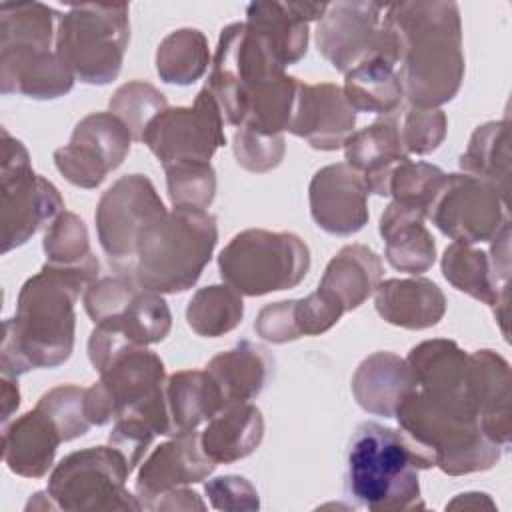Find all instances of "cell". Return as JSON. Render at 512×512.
<instances>
[{"label":"cell","mask_w":512,"mask_h":512,"mask_svg":"<svg viewBox=\"0 0 512 512\" xmlns=\"http://www.w3.org/2000/svg\"><path fill=\"white\" fill-rule=\"evenodd\" d=\"M382 274V260L372 248L348 244L326 264L318 288L350 312L374 294Z\"/></svg>","instance_id":"836d02e7"},{"label":"cell","mask_w":512,"mask_h":512,"mask_svg":"<svg viewBox=\"0 0 512 512\" xmlns=\"http://www.w3.org/2000/svg\"><path fill=\"white\" fill-rule=\"evenodd\" d=\"M404 152L426 156L434 152L446 138L448 120L440 108H418L402 104L392 112Z\"/></svg>","instance_id":"ee69618b"},{"label":"cell","mask_w":512,"mask_h":512,"mask_svg":"<svg viewBox=\"0 0 512 512\" xmlns=\"http://www.w3.org/2000/svg\"><path fill=\"white\" fill-rule=\"evenodd\" d=\"M36 406H40L58 424L66 442L84 436L92 426L86 416V388L60 384L44 392Z\"/></svg>","instance_id":"bcb514c9"},{"label":"cell","mask_w":512,"mask_h":512,"mask_svg":"<svg viewBox=\"0 0 512 512\" xmlns=\"http://www.w3.org/2000/svg\"><path fill=\"white\" fill-rule=\"evenodd\" d=\"M326 8V2H252L246 8V24L286 68L306 56L308 24L320 20Z\"/></svg>","instance_id":"7402d4cb"},{"label":"cell","mask_w":512,"mask_h":512,"mask_svg":"<svg viewBox=\"0 0 512 512\" xmlns=\"http://www.w3.org/2000/svg\"><path fill=\"white\" fill-rule=\"evenodd\" d=\"M96 278L98 274L88 270L46 262L22 284L16 312L4 320L2 374L18 378L36 368H56L70 358L76 330L74 304Z\"/></svg>","instance_id":"6da1fadb"},{"label":"cell","mask_w":512,"mask_h":512,"mask_svg":"<svg viewBox=\"0 0 512 512\" xmlns=\"http://www.w3.org/2000/svg\"><path fill=\"white\" fill-rule=\"evenodd\" d=\"M148 510H206V504L194 490L182 486L158 496Z\"/></svg>","instance_id":"816d5d0a"},{"label":"cell","mask_w":512,"mask_h":512,"mask_svg":"<svg viewBox=\"0 0 512 512\" xmlns=\"http://www.w3.org/2000/svg\"><path fill=\"white\" fill-rule=\"evenodd\" d=\"M108 106H110V112L116 114L126 124L132 138L140 142L146 126L164 108H168V100L156 86L144 80H132L122 84L112 94Z\"/></svg>","instance_id":"7bdbcfd3"},{"label":"cell","mask_w":512,"mask_h":512,"mask_svg":"<svg viewBox=\"0 0 512 512\" xmlns=\"http://www.w3.org/2000/svg\"><path fill=\"white\" fill-rule=\"evenodd\" d=\"M164 212V202L144 174H126L100 196L94 214L96 232L118 274L132 276L138 236L146 224Z\"/></svg>","instance_id":"4fadbf2b"},{"label":"cell","mask_w":512,"mask_h":512,"mask_svg":"<svg viewBox=\"0 0 512 512\" xmlns=\"http://www.w3.org/2000/svg\"><path fill=\"white\" fill-rule=\"evenodd\" d=\"M384 20L398 36V74L408 104L418 108H438L450 102L464 80L458 4H390L384 6Z\"/></svg>","instance_id":"7a4b0ae2"},{"label":"cell","mask_w":512,"mask_h":512,"mask_svg":"<svg viewBox=\"0 0 512 512\" xmlns=\"http://www.w3.org/2000/svg\"><path fill=\"white\" fill-rule=\"evenodd\" d=\"M216 464L204 454L200 434L186 432L170 436L168 442L156 446L152 454L140 464L136 476V498L144 510L150 504L176 488L202 482L214 472Z\"/></svg>","instance_id":"ffe728a7"},{"label":"cell","mask_w":512,"mask_h":512,"mask_svg":"<svg viewBox=\"0 0 512 512\" xmlns=\"http://www.w3.org/2000/svg\"><path fill=\"white\" fill-rule=\"evenodd\" d=\"M356 112L332 82L300 84L288 132L304 138L312 148L332 152L344 148L354 134Z\"/></svg>","instance_id":"44dd1931"},{"label":"cell","mask_w":512,"mask_h":512,"mask_svg":"<svg viewBox=\"0 0 512 512\" xmlns=\"http://www.w3.org/2000/svg\"><path fill=\"white\" fill-rule=\"evenodd\" d=\"M490 264L496 274V278L508 286L510 278V220L498 230V234L490 240Z\"/></svg>","instance_id":"f907efd6"},{"label":"cell","mask_w":512,"mask_h":512,"mask_svg":"<svg viewBox=\"0 0 512 512\" xmlns=\"http://www.w3.org/2000/svg\"><path fill=\"white\" fill-rule=\"evenodd\" d=\"M428 210L416 202L392 200L380 216L378 232L384 240L386 262L406 274H422L436 260V242L424 226Z\"/></svg>","instance_id":"603a6c76"},{"label":"cell","mask_w":512,"mask_h":512,"mask_svg":"<svg viewBox=\"0 0 512 512\" xmlns=\"http://www.w3.org/2000/svg\"><path fill=\"white\" fill-rule=\"evenodd\" d=\"M344 98L354 112L388 116L404 102L398 68L384 58H368L344 74Z\"/></svg>","instance_id":"d590c367"},{"label":"cell","mask_w":512,"mask_h":512,"mask_svg":"<svg viewBox=\"0 0 512 512\" xmlns=\"http://www.w3.org/2000/svg\"><path fill=\"white\" fill-rule=\"evenodd\" d=\"M232 150L238 166L248 172L264 174L274 170L286 152L282 134H260L240 126L232 138Z\"/></svg>","instance_id":"7dc6e473"},{"label":"cell","mask_w":512,"mask_h":512,"mask_svg":"<svg viewBox=\"0 0 512 512\" xmlns=\"http://www.w3.org/2000/svg\"><path fill=\"white\" fill-rule=\"evenodd\" d=\"M208 64V40L196 28H178L158 44L156 72L166 84L190 86L204 76Z\"/></svg>","instance_id":"f35d334b"},{"label":"cell","mask_w":512,"mask_h":512,"mask_svg":"<svg viewBox=\"0 0 512 512\" xmlns=\"http://www.w3.org/2000/svg\"><path fill=\"white\" fill-rule=\"evenodd\" d=\"M132 140L116 114L92 112L74 126L70 142L54 150V166L70 184L90 190L126 160Z\"/></svg>","instance_id":"e0dca14e"},{"label":"cell","mask_w":512,"mask_h":512,"mask_svg":"<svg viewBox=\"0 0 512 512\" xmlns=\"http://www.w3.org/2000/svg\"><path fill=\"white\" fill-rule=\"evenodd\" d=\"M342 314L344 308L332 296L316 288L304 298L266 304L254 320V332L266 342L286 344L302 336L328 332Z\"/></svg>","instance_id":"484cf974"},{"label":"cell","mask_w":512,"mask_h":512,"mask_svg":"<svg viewBox=\"0 0 512 512\" xmlns=\"http://www.w3.org/2000/svg\"><path fill=\"white\" fill-rule=\"evenodd\" d=\"M470 392L482 432L500 448L510 446L512 412H510V366L494 350L482 348L468 354Z\"/></svg>","instance_id":"cb8c5ba5"},{"label":"cell","mask_w":512,"mask_h":512,"mask_svg":"<svg viewBox=\"0 0 512 512\" xmlns=\"http://www.w3.org/2000/svg\"><path fill=\"white\" fill-rule=\"evenodd\" d=\"M442 274L460 292L506 314L508 286L502 284L490 264V256L470 244L452 242L442 254Z\"/></svg>","instance_id":"e575fe53"},{"label":"cell","mask_w":512,"mask_h":512,"mask_svg":"<svg viewBox=\"0 0 512 512\" xmlns=\"http://www.w3.org/2000/svg\"><path fill=\"white\" fill-rule=\"evenodd\" d=\"M310 214L316 226L334 236H352L368 222V188L346 162L328 164L310 180Z\"/></svg>","instance_id":"d6986e66"},{"label":"cell","mask_w":512,"mask_h":512,"mask_svg":"<svg viewBox=\"0 0 512 512\" xmlns=\"http://www.w3.org/2000/svg\"><path fill=\"white\" fill-rule=\"evenodd\" d=\"M216 382L224 404L250 402L274 374L272 354L250 340H240L234 348L216 354L204 368Z\"/></svg>","instance_id":"d6a6232c"},{"label":"cell","mask_w":512,"mask_h":512,"mask_svg":"<svg viewBox=\"0 0 512 512\" xmlns=\"http://www.w3.org/2000/svg\"><path fill=\"white\" fill-rule=\"evenodd\" d=\"M132 474L126 458L114 446H94L66 454L48 476V494L60 510H142L128 492Z\"/></svg>","instance_id":"30bf717a"},{"label":"cell","mask_w":512,"mask_h":512,"mask_svg":"<svg viewBox=\"0 0 512 512\" xmlns=\"http://www.w3.org/2000/svg\"><path fill=\"white\" fill-rule=\"evenodd\" d=\"M464 174L490 182L508 202L510 192V154H508V120H494L478 126L466 150L458 158Z\"/></svg>","instance_id":"8d00e7d4"},{"label":"cell","mask_w":512,"mask_h":512,"mask_svg":"<svg viewBox=\"0 0 512 512\" xmlns=\"http://www.w3.org/2000/svg\"><path fill=\"white\" fill-rule=\"evenodd\" d=\"M434 466L432 450L404 430L368 420L348 444L346 494L372 512L424 508L418 472Z\"/></svg>","instance_id":"3957f363"},{"label":"cell","mask_w":512,"mask_h":512,"mask_svg":"<svg viewBox=\"0 0 512 512\" xmlns=\"http://www.w3.org/2000/svg\"><path fill=\"white\" fill-rule=\"evenodd\" d=\"M216 244L218 224L210 212L166 210L140 232L132 278L158 294L186 292L202 276Z\"/></svg>","instance_id":"277c9868"},{"label":"cell","mask_w":512,"mask_h":512,"mask_svg":"<svg viewBox=\"0 0 512 512\" xmlns=\"http://www.w3.org/2000/svg\"><path fill=\"white\" fill-rule=\"evenodd\" d=\"M58 18L42 2L0 4V50H54Z\"/></svg>","instance_id":"74e56055"},{"label":"cell","mask_w":512,"mask_h":512,"mask_svg":"<svg viewBox=\"0 0 512 512\" xmlns=\"http://www.w3.org/2000/svg\"><path fill=\"white\" fill-rule=\"evenodd\" d=\"M46 262L60 268L100 272L98 258L90 250L86 224L74 212L64 210L48 228L42 240Z\"/></svg>","instance_id":"60d3db41"},{"label":"cell","mask_w":512,"mask_h":512,"mask_svg":"<svg viewBox=\"0 0 512 512\" xmlns=\"http://www.w3.org/2000/svg\"><path fill=\"white\" fill-rule=\"evenodd\" d=\"M0 402H2V424H8L10 416L18 410L20 406V388H18V378L2 374L0 380Z\"/></svg>","instance_id":"f5cc1de1"},{"label":"cell","mask_w":512,"mask_h":512,"mask_svg":"<svg viewBox=\"0 0 512 512\" xmlns=\"http://www.w3.org/2000/svg\"><path fill=\"white\" fill-rule=\"evenodd\" d=\"M350 384L362 410L394 418L400 402L416 388V378L406 358L380 350L358 364Z\"/></svg>","instance_id":"f1b7e54d"},{"label":"cell","mask_w":512,"mask_h":512,"mask_svg":"<svg viewBox=\"0 0 512 512\" xmlns=\"http://www.w3.org/2000/svg\"><path fill=\"white\" fill-rule=\"evenodd\" d=\"M446 172L428 162H412L410 158L398 164L388 182V196L408 200L430 210L436 194L446 182Z\"/></svg>","instance_id":"f6af8a7d"},{"label":"cell","mask_w":512,"mask_h":512,"mask_svg":"<svg viewBox=\"0 0 512 512\" xmlns=\"http://www.w3.org/2000/svg\"><path fill=\"white\" fill-rule=\"evenodd\" d=\"M0 182L2 252L6 254L26 244L42 226H50L64 212V200L50 180L32 170L26 146L6 128H2Z\"/></svg>","instance_id":"8fae6325"},{"label":"cell","mask_w":512,"mask_h":512,"mask_svg":"<svg viewBox=\"0 0 512 512\" xmlns=\"http://www.w3.org/2000/svg\"><path fill=\"white\" fill-rule=\"evenodd\" d=\"M224 406V398L206 370H180L164 382L168 436L194 432Z\"/></svg>","instance_id":"1f68e13d"},{"label":"cell","mask_w":512,"mask_h":512,"mask_svg":"<svg viewBox=\"0 0 512 512\" xmlns=\"http://www.w3.org/2000/svg\"><path fill=\"white\" fill-rule=\"evenodd\" d=\"M400 430L432 450L436 466L448 476L490 470L502 454L476 420L462 418L414 388L396 408Z\"/></svg>","instance_id":"ba28073f"},{"label":"cell","mask_w":512,"mask_h":512,"mask_svg":"<svg viewBox=\"0 0 512 512\" xmlns=\"http://www.w3.org/2000/svg\"><path fill=\"white\" fill-rule=\"evenodd\" d=\"M74 80V74L56 50H0L2 94L54 100L68 94Z\"/></svg>","instance_id":"4316f807"},{"label":"cell","mask_w":512,"mask_h":512,"mask_svg":"<svg viewBox=\"0 0 512 512\" xmlns=\"http://www.w3.org/2000/svg\"><path fill=\"white\" fill-rule=\"evenodd\" d=\"M82 302L96 324L88 338V358L94 370L124 346L162 342L172 326L162 294L142 288L132 276L96 278L86 286Z\"/></svg>","instance_id":"5b68a950"},{"label":"cell","mask_w":512,"mask_h":512,"mask_svg":"<svg viewBox=\"0 0 512 512\" xmlns=\"http://www.w3.org/2000/svg\"><path fill=\"white\" fill-rule=\"evenodd\" d=\"M374 306L382 320L406 330L436 326L446 312V296L428 278H388L374 290Z\"/></svg>","instance_id":"83f0119b"},{"label":"cell","mask_w":512,"mask_h":512,"mask_svg":"<svg viewBox=\"0 0 512 512\" xmlns=\"http://www.w3.org/2000/svg\"><path fill=\"white\" fill-rule=\"evenodd\" d=\"M346 164L362 174L368 194L388 196V182L398 164L408 160L394 116H382L354 132L344 144Z\"/></svg>","instance_id":"f546056e"},{"label":"cell","mask_w":512,"mask_h":512,"mask_svg":"<svg viewBox=\"0 0 512 512\" xmlns=\"http://www.w3.org/2000/svg\"><path fill=\"white\" fill-rule=\"evenodd\" d=\"M174 208L206 210L216 196V172L210 162L186 160L162 166Z\"/></svg>","instance_id":"b9f144b4"},{"label":"cell","mask_w":512,"mask_h":512,"mask_svg":"<svg viewBox=\"0 0 512 512\" xmlns=\"http://www.w3.org/2000/svg\"><path fill=\"white\" fill-rule=\"evenodd\" d=\"M446 508H490L494 510V502L488 498V494L484 492H464L458 494L450 504H446Z\"/></svg>","instance_id":"db71d44e"},{"label":"cell","mask_w":512,"mask_h":512,"mask_svg":"<svg viewBox=\"0 0 512 512\" xmlns=\"http://www.w3.org/2000/svg\"><path fill=\"white\" fill-rule=\"evenodd\" d=\"M264 418L258 406L234 402L216 412L200 434V446L214 464H232L258 450Z\"/></svg>","instance_id":"4dcf8cb0"},{"label":"cell","mask_w":512,"mask_h":512,"mask_svg":"<svg viewBox=\"0 0 512 512\" xmlns=\"http://www.w3.org/2000/svg\"><path fill=\"white\" fill-rule=\"evenodd\" d=\"M100 380L86 388V416L102 426L154 400L166 382L164 362L146 346H124L100 368Z\"/></svg>","instance_id":"5bb4252c"},{"label":"cell","mask_w":512,"mask_h":512,"mask_svg":"<svg viewBox=\"0 0 512 512\" xmlns=\"http://www.w3.org/2000/svg\"><path fill=\"white\" fill-rule=\"evenodd\" d=\"M156 436H158L156 430L146 418L138 414H124L114 420V428L108 436V444L114 446L118 452H122L130 470L134 472V468L142 462L144 454L148 452Z\"/></svg>","instance_id":"c3c4849f"},{"label":"cell","mask_w":512,"mask_h":512,"mask_svg":"<svg viewBox=\"0 0 512 512\" xmlns=\"http://www.w3.org/2000/svg\"><path fill=\"white\" fill-rule=\"evenodd\" d=\"M406 360L414 372L416 388L424 396L462 418L478 422L470 392V360L454 340H424L410 348Z\"/></svg>","instance_id":"ac0fdd59"},{"label":"cell","mask_w":512,"mask_h":512,"mask_svg":"<svg viewBox=\"0 0 512 512\" xmlns=\"http://www.w3.org/2000/svg\"><path fill=\"white\" fill-rule=\"evenodd\" d=\"M218 270L242 296H264L298 286L310 270V250L292 232L248 228L218 254Z\"/></svg>","instance_id":"52a82bcc"},{"label":"cell","mask_w":512,"mask_h":512,"mask_svg":"<svg viewBox=\"0 0 512 512\" xmlns=\"http://www.w3.org/2000/svg\"><path fill=\"white\" fill-rule=\"evenodd\" d=\"M376 2H334L316 24L318 52L342 74L368 58H384L398 68L400 44Z\"/></svg>","instance_id":"7c38bea8"},{"label":"cell","mask_w":512,"mask_h":512,"mask_svg":"<svg viewBox=\"0 0 512 512\" xmlns=\"http://www.w3.org/2000/svg\"><path fill=\"white\" fill-rule=\"evenodd\" d=\"M244 316L242 294L228 284H210L196 290L186 306L188 326L204 338L232 332Z\"/></svg>","instance_id":"ab89813d"},{"label":"cell","mask_w":512,"mask_h":512,"mask_svg":"<svg viewBox=\"0 0 512 512\" xmlns=\"http://www.w3.org/2000/svg\"><path fill=\"white\" fill-rule=\"evenodd\" d=\"M210 506L224 512H252L260 508V496L254 484L240 474L216 476L204 484Z\"/></svg>","instance_id":"681fc988"},{"label":"cell","mask_w":512,"mask_h":512,"mask_svg":"<svg viewBox=\"0 0 512 512\" xmlns=\"http://www.w3.org/2000/svg\"><path fill=\"white\" fill-rule=\"evenodd\" d=\"M128 4H72L58 18L54 50L76 80L104 86L118 78L130 40Z\"/></svg>","instance_id":"8992f818"},{"label":"cell","mask_w":512,"mask_h":512,"mask_svg":"<svg viewBox=\"0 0 512 512\" xmlns=\"http://www.w3.org/2000/svg\"><path fill=\"white\" fill-rule=\"evenodd\" d=\"M140 142L162 166L186 160L210 162L214 152L226 144L222 110L204 86L192 106L164 108L146 126Z\"/></svg>","instance_id":"9a60e30c"},{"label":"cell","mask_w":512,"mask_h":512,"mask_svg":"<svg viewBox=\"0 0 512 512\" xmlns=\"http://www.w3.org/2000/svg\"><path fill=\"white\" fill-rule=\"evenodd\" d=\"M66 442L58 424L40 408L24 412L2 428V460L10 472L42 478L54 464L58 446Z\"/></svg>","instance_id":"d4e9b609"},{"label":"cell","mask_w":512,"mask_h":512,"mask_svg":"<svg viewBox=\"0 0 512 512\" xmlns=\"http://www.w3.org/2000/svg\"><path fill=\"white\" fill-rule=\"evenodd\" d=\"M284 72L266 42L246 24L222 28L206 88L218 102L224 122L240 128L254 96L264 92Z\"/></svg>","instance_id":"9c48e42d"},{"label":"cell","mask_w":512,"mask_h":512,"mask_svg":"<svg viewBox=\"0 0 512 512\" xmlns=\"http://www.w3.org/2000/svg\"><path fill=\"white\" fill-rule=\"evenodd\" d=\"M508 202L498 190L470 174H448L436 194L428 218L454 242H490L508 222Z\"/></svg>","instance_id":"2e32d148"}]
</instances>
